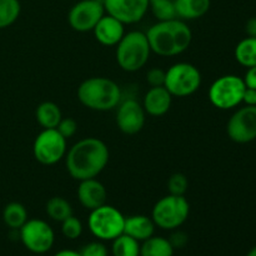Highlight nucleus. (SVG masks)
Returning <instances> with one entry per match:
<instances>
[{"label": "nucleus", "mask_w": 256, "mask_h": 256, "mask_svg": "<svg viewBox=\"0 0 256 256\" xmlns=\"http://www.w3.org/2000/svg\"><path fill=\"white\" fill-rule=\"evenodd\" d=\"M109 162V148L98 138H85L75 142L66 154L65 164L75 180L96 178Z\"/></svg>", "instance_id": "obj_1"}, {"label": "nucleus", "mask_w": 256, "mask_h": 256, "mask_svg": "<svg viewBox=\"0 0 256 256\" xmlns=\"http://www.w3.org/2000/svg\"><path fill=\"white\" fill-rule=\"evenodd\" d=\"M145 34L152 52L160 56L182 54L188 50L192 40V29L182 19L158 22Z\"/></svg>", "instance_id": "obj_2"}, {"label": "nucleus", "mask_w": 256, "mask_h": 256, "mask_svg": "<svg viewBox=\"0 0 256 256\" xmlns=\"http://www.w3.org/2000/svg\"><path fill=\"white\" fill-rule=\"evenodd\" d=\"M122 89L114 80L94 76L84 80L78 88V99L84 106L96 112L112 110L120 104Z\"/></svg>", "instance_id": "obj_3"}, {"label": "nucleus", "mask_w": 256, "mask_h": 256, "mask_svg": "<svg viewBox=\"0 0 256 256\" xmlns=\"http://www.w3.org/2000/svg\"><path fill=\"white\" fill-rule=\"evenodd\" d=\"M146 34L139 30L129 32L116 45V62L124 72H134L142 69L150 58Z\"/></svg>", "instance_id": "obj_4"}, {"label": "nucleus", "mask_w": 256, "mask_h": 256, "mask_svg": "<svg viewBox=\"0 0 256 256\" xmlns=\"http://www.w3.org/2000/svg\"><path fill=\"white\" fill-rule=\"evenodd\" d=\"M190 204L185 195H166L154 205L152 219L162 230H176L188 220Z\"/></svg>", "instance_id": "obj_5"}, {"label": "nucleus", "mask_w": 256, "mask_h": 256, "mask_svg": "<svg viewBox=\"0 0 256 256\" xmlns=\"http://www.w3.org/2000/svg\"><path fill=\"white\" fill-rule=\"evenodd\" d=\"M125 216L120 210L104 204L90 212L88 226L90 232L100 242H112L124 234Z\"/></svg>", "instance_id": "obj_6"}, {"label": "nucleus", "mask_w": 256, "mask_h": 256, "mask_svg": "<svg viewBox=\"0 0 256 256\" xmlns=\"http://www.w3.org/2000/svg\"><path fill=\"white\" fill-rule=\"evenodd\" d=\"M202 85V74L190 62H176L165 72V84L172 96L185 98L192 95Z\"/></svg>", "instance_id": "obj_7"}, {"label": "nucleus", "mask_w": 256, "mask_h": 256, "mask_svg": "<svg viewBox=\"0 0 256 256\" xmlns=\"http://www.w3.org/2000/svg\"><path fill=\"white\" fill-rule=\"evenodd\" d=\"M244 79L238 75H222L209 88V100L215 108L229 110L242 102L245 92Z\"/></svg>", "instance_id": "obj_8"}, {"label": "nucleus", "mask_w": 256, "mask_h": 256, "mask_svg": "<svg viewBox=\"0 0 256 256\" xmlns=\"http://www.w3.org/2000/svg\"><path fill=\"white\" fill-rule=\"evenodd\" d=\"M19 238L22 245L34 255H44L55 242L54 230L42 219H28L19 229Z\"/></svg>", "instance_id": "obj_9"}, {"label": "nucleus", "mask_w": 256, "mask_h": 256, "mask_svg": "<svg viewBox=\"0 0 256 256\" xmlns=\"http://www.w3.org/2000/svg\"><path fill=\"white\" fill-rule=\"evenodd\" d=\"M34 158L42 165H54L66 154V139L56 129H44L32 145Z\"/></svg>", "instance_id": "obj_10"}, {"label": "nucleus", "mask_w": 256, "mask_h": 256, "mask_svg": "<svg viewBox=\"0 0 256 256\" xmlns=\"http://www.w3.org/2000/svg\"><path fill=\"white\" fill-rule=\"evenodd\" d=\"M105 15L104 4L98 0H80L68 14L69 25L79 32H92L95 25Z\"/></svg>", "instance_id": "obj_11"}, {"label": "nucleus", "mask_w": 256, "mask_h": 256, "mask_svg": "<svg viewBox=\"0 0 256 256\" xmlns=\"http://www.w3.org/2000/svg\"><path fill=\"white\" fill-rule=\"evenodd\" d=\"M230 139L238 144H246L256 139V106L240 108L232 115L226 125Z\"/></svg>", "instance_id": "obj_12"}, {"label": "nucleus", "mask_w": 256, "mask_h": 256, "mask_svg": "<svg viewBox=\"0 0 256 256\" xmlns=\"http://www.w3.org/2000/svg\"><path fill=\"white\" fill-rule=\"evenodd\" d=\"M105 12L124 24L140 22L149 9V0H104Z\"/></svg>", "instance_id": "obj_13"}, {"label": "nucleus", "mask_w": 256, "mask_h": 256, "mask_svg": "<svg viewBox=\"0 0 256 256\" xmlns=\"http://www.w3.org/2000/svg\"><path fill=\"white\" fill-rule=\"evenodd\" d=\"M145 114L142 105L135 99L120 102L116 112L118 126L126 135L138 134L145 125Z\"/></svg>", "instance_id": "obj_14"}, {"label": "nucleus", "mask_w": 256, "mask_h": 256, "mask_svg": "<svg viewBox=\"0 0 256 256\" xmlns=\"http://www.w3.org/2000/svg\"><path fill=\"white\" fill-rule=\"evenodd\" d=\"M106 189L102 182H100L95 178L80 182L79 188H78V199L85 209L92 212V210L106 204Z\"/></svg>", "instance_id": "obj_15"}, {"label": "nucleus", "mask_w": 256, "mask_h": 256, "mask_svg": "<svg viewBox=\"0 0 256 256\" xmlns=\"http://www.w3.org/2000/svg\"><path fill=\"white\" fill-rule=\"evenodd\" d=\"M124 22L109 14H105L92 29L95 39L105 46H114L125 35Z\"/></svg>", "instance_id": "obj_16"}, {"label": "nucleus", "mask_w": 256, "mask_h": 256, "mask_svg": "<svg viewBox=\"0 0 256 256\" xmlns=\"http://www.w3.org/2000/svg\"><path fill=\"white\" fill-rule=\"evenodd\" d=\"M172 95L165 86L150 88L144 96L142 108L152 116H162L169 112L172 106Z\"/></svg>", "instance_id": "obj_17"}, {"label": "nucleus", "mask_w": 256, "mask_h": 256, "mask_svg": "<svg viewBox=\"0 0 256 256\" xmlns=\"http://www.w3.org/2000/svg\"><path fill=\"white\" fill-rule=\"evenodd\" d=\"M155 232V224L152 218L146 215H132L125 218L124 234L129 235L138 242H145L152 238Z\"/></svg>", "instance_id": "obj_18"}, {"label": "nucleus", "mask_w": 256, "mask_h": 256, "mask_svg": "<svg viewBox=\"0 0 256 256\" xmlns=\"http://www.w3.org/2000/svg\"><path fill=\"white\" fill-rule=\"evenodd\" d=\"M178 19L195 20L204 16L210 9V0H174Z\"/></svg>", "instance_id": "obj_19"}, {"label": "nucleus", "mask_w": 256, "mask_h": 256, "mask_svg": "<svg viewBox=\"0 0 256 256\" xmlns=\"http://www.w3.org/2000/svg\"><path fill=\"white\" fill-rule=\"evenodd\" d=\"M38 122L42 125L44 129H56L60 120L62 119V110L55 102H44L36 108L35 112Z\"/></svg>", "instance_id": "obj_20"}, {"label": "nucleus", "mask_w": 256, "mask_h": 256, "mask_svg": "<svg viewBox=\"0 0 256 256\" xmlns=\"http://www.w3.org/2000/svg\"><path fill=\"white\" fill-rule=\"evenodd\" d=\"M174 250L169 239L152 235L140 245V256H172Z\"/></svg>", "instance_id": "obj_21"}, {"label": "nucleus", "mask_w": 256, "mask_h": 256, "mask_svg": "<svg viewBox=\"0 0 256 256\" xmlns=\"http://www.w3.org/2000/svg\"><path fill=\"white\" fill-rule=\"evenodd\" d=\"M2 220L12 230H19L28 222V212L20 202H10L4 208Z\"/></svg>", "instance_id": "obj_22"}, {"label": "nucleus", "mask_w": 256, "mask_h": 256, "mask_svg": "<svg viewBox=\"0 0 256 256\" xmlns=\"http://www.w3.org/2000/svg\"><path fill=\"white\" fill-rule=\"evenodd\" d=\"M235 59L245 68L256 66V38H245L235 48Z\"/></svg>", "instance_id": "obj_23"}, {"label": "nucleus", "mask_w": 256, "mask_h": 256, "mask_svg": "<svg viewBox=\"0 0 256 256\" xmlns=\"http://www.w3.org/2000/svg\"><path fill=\"white\" fill-rule=\"evenodd\" d=\"M45 210H46L48 216L58 222H64L65 219H68V218L72 215V204H70L66 199H64V198L62 196L50 198V199L48 200Z\"/></svg>", "instance_id": "obj_24"}, {"label": "nucleus", "mask_w": 256, "mask_h": 256, "mask_svg": "<svg viewBox=\"0 0 256 256\" xmlns=\"http://www.w3.org/2000/svg\"><path fill=\"white\" fill-rule=\"evenodd\" d=\"M112 256H140V242L129 235L122 234L112 240Z\"/></svg>", "instance_id": "obj_25"}, {"label": "nucleus", "mask_w": 256, "mask_h": 256, "mask_svg": "<svg viewBox=\"0 0 256 256\" xmlns=\"http://www.w3.org/2000/svg\"><path fill=\"white\" fill-rule=\"evenodd\" d=\"M22 5L19 0H0V29L10 26L19 18Z\"/></svg>", "instance_id": "obj_26"}, {"label": "nucleus", "mask_w": 256, "mask_h": 256, "mask_svg": "<svg viewBox=\"0 0 256 256\" xmlns=\"http://www.w3.org/2000/svg\"><path fill=\"white\" fill-rule=\"evenodd\" d=\"M149 9L159 22L178 19L174 0H149Z\"/></svg>", "instance_id": "obj_27"}, {"label": "nucleus", "mask_w": 256, "mask_h": 256, "mask_svg": "<svg viewBox=\"0 0 256 256\" xmlns=\"http://www.w3.org/2000/svg\"><path fill=\"white\" fill-rule=\"evenodd\" d=\"M62 232L66 239L75 240L82 236V224L78 218L74 215L69 216L62 222Z\"/></svg>", "instance_id": "obj_28"}, {"label": "nucleus", "mask_w": 256, "mask_h": 256, "mask_svg": "<svg viewBox=\"0 0 256 256\" xmlns=\"http://www.w3.org/2000/svg\"><path fill=\"white\" fill-rule=\"evenodd\" d=\"M189 188L188 178L182 172H175L168 180V189L172 195H185Z\"/></svg>", "instance_id": "obj_29"}, {"label": "nucleus", "mask_w": 256, "mask_h": 256, "mask_svg": "<svg viewBox=\"0 0 256 256\" xmlns=\"http://www.w3.org/2000/svg\"><path fill=\"white\" fill-rule=\"evenodd\" d=\"M82 256H109V250L102 242H92L80 250Z\"/></svg>", "instance_id": "obj_30"}, {"label": "nucleus", "mask_w": 256, "mask_h": 256, "mask_svg": "<svg viewBox=\"0 0 256 256\" xmlns=\"http://www.w3.org/2000/svg\"><path fill=\"white\" fill-rule=\"evenodd\" d=\"M56 130L68 140L69 138L74 136L75 132H76L78 122L74 119H72V118H65V119L60 120L59 125L56 126Z\"/></svg>", "instance_id": "obj_31"}, {"label": "nucleus", "mask_w": 256, "mask_h": 256, "mask_svg": "<svg viewBox=\"0 0 256 256\" xmlns=\"http://www.w3.org/2000/svg\"><path fill=\"white\" fill-rule=\"evenodd\" d=\"M146 82L152 88L164 86L165 84V72L160 68H152L148 72Z\"/></svg>", "instance_id": "obj_32"}, {"label": "nucleus", "mask_w": 256, "mask_h": 256, "mask_svg": "<svg viewBox=\"0 0 256 256\" xmlns=\"http://www.w3.org/2000/svg\"><path fill=\"white\" fill-rule=\"evenodd\" d=\"M169 242L174 249H182V248H184L188 244V235L185 232L178 230V232H172Z\"/></svg>", "instance_id": "obj_33"}, {"label": "nucleus", "mask_w": 256, "mask_h": 256, "mask_svg": "<svg viewBox=\"0 0 256 256\" xmlns=\"http://www.w3.org/2000/svg\"><path fill=\"white\" fill-rule=\"evenodd\" d=\"M242 102L249 106H256V89L245 88L244 95H242Z\"/></svg>", "instance_id": "obj_34"}, {"label": "nucleus", "mask_w": 256, "mask_h": 256, "mask_svg": "<svg viewBox=\"0 0 256 256\" xmlns=\"http://www.w3.org/2000/svg\"><path fill=\"white\" fill-rule=\"evenodd\" d=\"M244 82L246 88L256 89V66L248 68V72L244 76Z\"/></svg>", "instance_id": "obj_35"}, {"label": "nucleus", "mask_w": 256, "mask_h": 256, "mask_svg": "<svg viewBox=\"0 0 256 256\" xmlns=\"http://www.w3.org/2000/svg\"><path fill=\"white\" fill-rule=\"evenodd\" d=\"M245 32H246L248 36L256 38V18H250L245 26Z\"/></svg>", "instance_id": "obj_36"}, {"label": "nucleus", "mask_w": 256, "mask_h": 256, "mask_svg": "<svg viewBox=\"0 0 256 256\" xmlns=\"http://www.w3.org/2000/svg\"><path fill=\"white\" fill-rule=\"evenodd\" d=\"M54 256H82L79 252H75V250H70V249H65V250H60Z\"/></svg>", "instance_id": "obj_37"}, {"label": "nucleus", "mask_w": 256, "mask_h": 256, "mask_svg": "<svg viewBox=\"0 0 256 256\" xmlns=\"http://www.w3.org/2000/svg\"><path fill=\"white\" fill-rule=\"evenodd\" d=\"M246 256H256V246L252 248V249L248 252Z\"/></svg>", "instance_id": "obj_38"}, {"label": "nucleus", "mask_w": 256, "mask_h": 256, "mask_svg": "<svg viewBox=\"0 0 256 256\" xmlns=\"http://www.w3.org/2000/svg\"><path fill=\"white\" fill-rule=\"evenodd\" d=\"M34 256H42V255H34Z\"/></svg>", "instance_id": "obj_39"}]
</instances>
